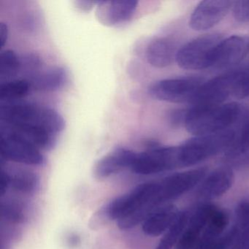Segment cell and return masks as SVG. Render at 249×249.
<instances>
[{
  "label": "cell",
  "mask_w": 249,
  "mask_h": 249,
  "mask_svg": "<svg viewBox=\"0 0 249 249\" xmlns=\"http://www.w3.org/2000/svg\"><path fill=\"white\" fill-rule=\"evenodd\" d=\"M181 167L178 145L161 147L152 143L147 151L136 154L131 170L135 174L149 176Z\"/></svg>",
  "instance_id": "5b68a950"
},
{
  "label": "cell",
  "mask_w": 249,
  "mask_h": 249,
  "mask_svg": "<svg viewBox=\"0 0 249 249\" xmlns=\"http://www.w3.org/2000/svg\"><path fill=\"white\" fill-rule=\"evenodd\" d=\"M217 206L204 203L190 215L189 221L180 234L174 249H195L202 232Z\"/></svg>",
  "instance_id": "8fae6325"
},
{
  "label": "cell",
  "mask_w": 249,
  "mask_h": 249,
  "mask_svg": "<svg viewBox=\"0 0 249 249\" xmlns=\"http://www.w3.org/2000/svg\"><path fill=\"white\" fill-rule=\"evenodd\" d=\"M1 215L2 219L13 224H19L25 218L22 205L17 201L6 200L1 204Z\"/></svg>",
  "instance_id": "603a6c76"
},
{
  "label": "cell",
  "mask_w": 249,
  "mask_h": 249,
  "mask_svg": "<svg viewBox=\"0 0 249 249\" xmlns=\"http://www.w3.org/2000/svg\"><path fill=\"white\" fill-rule=\"evenodd\" d=\"M240 75V69L218 75L201 86L192 106H215L224 104L230 97H234Z\"/></svg>",
  "instance_id": "52a82bcc"
},
{
  "label": "cell",
  "mask_w": 249,
  "mask_h": 249,
  "mask_svg": "<svg viewBox=\"0 0 249 249\" xmlns=\"http://www.w3.org/2000/svg\"><path fill=\"white\" fill-rule=\"evenodd\" d=\"M220 34L211 33L194 39L178 49L176 62L182 69L199 71L212 68L214 53L222 40Z\"/></svg>",
  "instance_id": "277c9868"
},
{
  "label": "cell",
  "mask_w": 249,
  "mask_h": 249,
  "mask_svg": "<svg viewBox=\"0 0 249 249\" xmlns=\"http://www.w3.org/2000/svg\"><path fill=\"white\" fill-rule=\"evenodd\" d=\"M139 2L126 1H99L97 18L101 24L108 27L119 25L129 21L136 12Z\"/></svg>",
  "instance_id": "4fadbf2b"
},
{
  "label": "cell",
  "mask_w": 249,
  "mask_h": 249,
  "mask_svg": "<svg viewBox=\"0 0 249 249\" xmlns=\"http://www.w3.org/2000/svg\"><path fill=\"white\" fill-rule=\"evenodd\" d=\"M67 81V71L63 68L56 67L33 76L32 85L38 91H54L62 89Z\"/></svg>",
  "instance_id": "ac0fdd59"
},
{
  "label": "cell",
  "mask_w": 249,
  "mask_h": 249,
  "mask_svg": "<svg viewBox=\"0 0 249 249\" xmlns=\"http://www.w3.org/2000/svg\"><path fill=\"white\" fill-rule=\"evenodd\" d=\"M205 81L203 78L197 76L161 80L150 87L149 94L160 101L191 103Z\"/></svg>",
  "instance_id": "8992f818"
},
{
  "label": "cell",
  "mask_w": 249,
  "mask_h": 249,
  "mask_svg": "<svg viewBox=\"0 0 249 249\" xmlns=\"http://www.w3.org/2000/svg\"><path fill=\"white\" fill-rule=\"evenodd\" d=\"M30 84L26 80H16L2 84L0 99L5 101H14L26 97L30 91Z\"/></svg>",
  "instance_id": "44dd1931"
},
{
  "label": "cell",
  "mask_w": 249,
  "mask_h": 249,
  "mask_svg": "<svg viewBox=\"0 0 249 249\" xmlns=\"http://www.w3.org/2000/svg\"><path fill=\"white\" fill-rule=\"evenodd\" d=\"M230 164L235 167H244L249 166V149L241 157L230 162Z\"/></svg>",
  "instance_id": "f1b7e54d"
},
{
  "label": "cell",
  "mask_w": 249,
  "mask_h": 249,
  "mask_svg": "<svg viewBox=\"0 0 249 249\" xmlns=\"http://www.w3.org/2000/svg\"><path fill=\"white\" fill-rule=\"evenodd\" d=\"M20 66L21 63L15 52L11 50L2 52L0 56V80L8 82L18 73Z\"/></svg>",
  "instance_id": "7402d4cb"
},
{
  "label": "cell",
  "mask_w": 249,
  "mask_h": 249,
  "mask_svg": "<svg viewBox=\"0 0 249 249\" xmlns=\"http://www.w3.org/2000/svg\"><path fill=\"white\" fill-rule=\"evenodd\" d=\"M234 97L240 100L249 97V65L240 69Z\"/></svg>",
  "instance_id": "cb8c5ba5"
},
{
  "label": "cell",
  "mask_w": 249,
  "mask_h": 249,
  "mask_svg": "<svg viewBox=\"0 0 249 249\" xmlns=\"http://www.w3.org/2000/svg\"><path fill=\"white\" fill-rule=\"evenodd\" d=\"M188 109H174L171 110L167 116L168 122L170 126L173 128H178L184 126L185 121H186V113Z\"/></svg>",
  "instance_id": "83f0119b"
},
{
  "label": "cell",
  "mask_w": 249,
  "mask_h": 249,
  "mask_svg": "<svg viewBox=\"0 0 249 249\" xmlns=\"http://www.w3.org/2000/svg\"><path fill=\"white\" fill-rule=\"evenodd\" d=\"M178 52L177 45L173 39L157 37L151 40L147 47V60L154 68H167L176 60Z\"/></svg>",
  "instance_id": "e0dca14e"
},
{
  "label": "cell",
  "mask_w": 249,
  "mask_h": 249,
  "mask_svg": "<svg viewBox=\"0 0 249 249\" xmlns=\"http://www.w3.org/2000/svg\"><path fill=\"white\" fill-rule=\"evenodd\" d=\"M0 117L6 126H37L55 135L65 126V120L56 110L27 103H9L1 106Z\"/></svg>",
  "instance_id": "7a4b0ae2"
},
{
  "label": "cell",
  "mask_w": 249,
  "mask_h": 249,
  "mask_svg": "<svg viewBox=\"0 0 249 249\" xmlns=\"http://www.w3.org/2000/svg\"><path fill=\"white\" fill-rule=\"evenodd\" d=\"M241 124L230 148L224 154V158L231 162L249 149V110L245 109L241 119Z\"/></svg>",
  "instance_id": "d6986e66"
},
{
  "label": "cell",
  "mask_w": 249,
  "mask_h": 249,
  "mask_svg": "<svg viewBox=\"0 0 249 249\" xmlns=\"http://www.w3.org/2000/svg\"><path fill=\"white\" fill-rule=\"evenodd\" d=\"M98 2L95 1H76L75 2V7L81 11H90L94 6H97Z\"/></svg>",
  "instance_id": "f546056e"
},
{
  "label": "cell",
  "mask_w": 249,
  "mask_h": 249,
  "mask_svg": "<svg viewBox=\"0 0 249 249\" xmlns=\"http://www.w3.org/2000/svg\"><path fill=\"white\" fill-rule=\"evenodd\" d=\"M179 213L177 207L173 204L161 205L144 221L142 231L151 237L161 235L173 226L178 216Z\"/></svg>",
  "instance_id": "2e32d148"
},
{
  "label": "cell",
  "mask_w": 249,
  "mask_h": 249,
  "mask_svg": "<svg viewBox=\"0 0 249 249\" xmlns=\"http://www.w3.org/2000/svg\"><path fill=\"white\" fill-rule=\"evenodd\" d=\"M234 136L235 132L230 129L187 140L178 145L181 167H191L221 153L224 154L234 141Z\"/></svg>",
  "instance_id": "3957f363"
},
{
  "label": "cell",
  "mask_w": 249,
  "mask_h": 249,
  "mask_svg": "<svg viewBox=\"0 0 249 249\" xmlns=\"http://www.w3.org/2000/svg\"><path fill=\"white\" fill-rule=\"evenodd\" d=\"M189 213L186 211L179 213L174 224L164 233V235L154 249H173L175 248L189 221Z\"/></svg>",
  "instance_id": "ffe728a7"
},
{
  "label": "cell",
  "mask_w": 249,
  "mask_h": 249,
  "mask_svg": "<svg viewBox=\"0 0 249 249\" xmlns=\"http://www.w3.org/2000/svg\"><path fill=\"white\" fill-rule=\"evenodd\" d=\"M39 187V178L33 172L27 170H2L1 190L2 195L9 189L19 193L32 195Z\"/></svg>",
  "instance_id": "9a60e30c"
},
{
  "label": "cell",
  "mask_w": 249,
  "mask_h": 249,
  "mask_svg": "<svg viewBox=\"0 0 249 249\" xmlns=\"http://www.w3.org/2000/svg\"><path fill=\"white\" fill-rule=\"evenodd\" d=\"M0 151L2 158L7 161L35 166L45 163L40 150L8 129L1 131Z\"/></svg>",
  "instance_id": "ba28073f"
},
{
  "label": "cell",
  "mask_w": 249,
  "mask_h": 249,
  "mask_svg": "<svg viewBox=\"0 0 249 249\" xmlns=\"http://www.w3.org/2000/svg\"><path fill=\"white\" fill-rule=\"evenodd\" d=\"M136 154L127 148H115L96 163L94 176L99 180H103L125 169L131 168Z\"/></svg>",
  "instance_id": "5bb4252c"
},
{
  "label": "cell",
  "mask_w": 249,
  "mask_h": 249,
  "mask_svg": "<svg viewBox=\"0 0 249 249\" xmlns=\"http://www.w3.org/2000/svg\"><path fill=\"white\" fill-rule=\"evenodd\" d=\"M8 37V26L4 23L0 24V46L1 47H4Z\"/></svg>",
  "instance_id": "4dcf8cb0"
},
{
  "label": "cell",
  "mask_w": 249,
  "mask_h": 249,
  "mask_svg": "<svg viewBox=\"0 0 249 249\" xmlns=\"http://www.w3.org/2000/svg\"><path fill=\"white\" fill-rule=\"evenodd\" d=\"M234 176L230 167L215 169L205 176L196 192V199L202 202L213 200L224 195L234 183Z\"/></svg>",
  "instance_id": "7c38bea8"
},
{
  "label": "cell",
  "mask_w": 249,
  "mask_h": 249,
  "mask_svg": "<svg viewBox=\"0 0 249 249\" xmlns=\"http://www.w3.org/2000/svg\"><path fill=\"white\" fill-rule=\"evenodd\" d=\"M232 11L236 21L240 23L249 22V0L234 2Z\"/></svg>",
  "instance_id": "484cf974"
},
{
  "label": "cell",
  "mask_w": 249,
  "mask_h": 249,
  "mask_svg": "<svg viewBox=\"0 0 249 249\" xmlns=\"http://www.w3.org/2000/svg\"><path fill=\"white\" fill-rule=\"evenodd\" d=\"M236 227L240 230H249V200L238 204L235 210Z\"/></svg>",
  "instance_id": "d4e9b609"
},
{
  "label": "cell",
  "mask_w": 249,
  "mask_h": 249,
  "mask_svg": "<svg viewBox=\"0 0 249 249\" xmlns=\"http://www.w3.org/2000/svg\"><path fill=\"white\" fill-rule=\"evenodd\" d=\"M232 1L207 0L198 4L189 19V26L195 31H206L215 27L232 9Z\"/></svg>",
  "instance_id": "9c48e42d"
},
{
  "label": "cell",
  "mask_w": 249,
  "mask_h": 249,
  "mask_svg": "<svg viewBox=\"0 0 249 249\" xmlns=\"http://www.w3.org/2000/svg\"><path fill=\"white\" fill-rule=\"evenodd\" d=\"M237 227H232L231 230L225 234H223L208 249H230L237 234Z\"/></svg>",
  "instance_id": "4316f807"
},
{
  "label": "cell",
  "mask_w": 249,
  "mask_h": 249,
  "mask_svg": "<svg viewBox=\"0 0 249 249\" xmlns=\"http://www.w3.org/2000/svg\"><path fill=\"white\" fill-rule=\"evenodd\" d=\"M249 53V37L233 36L223 38L214 53L212 68L227 69L240 63Z\"/></svg>",
  "instance_id": "30bf717a"
},
{
  "label": "cell",
  "mask_w": 249,
  "mask_h": 249,
  "mask_svg": "<svg viewBox=\"0 0 249 249\" xmlns=\"http://www.w3.org/2000/svg\"><path fill=\"white\" fill-rule=\"evenodd\" d=\"M245 109L237 103L215 106H192L188 109L184 126L195 136L211 135L230 129L238 122Z\"/></svg>",
  "instance_id": "6da1fadb"
}]
</instances>
